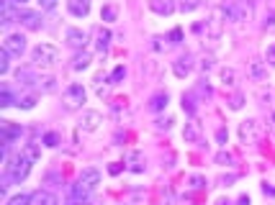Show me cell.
<instances>
[{
  "label": "cell",
  "mask_w": 275,
  "mask_h": 205,
  "mask_svg": "<svg viewBox=\"0 0 275 205\" xmlns=\"http://www.w3.org/2000/svg\"><path fill=\"white\" fill-rule=\"evenodd\" d=\"M224 10V18H229L234 20V23H244V20H250L252 16V8L247 0H227V3L221 5Z\"/></svg>",
  "instance_id": "6da1fadb"
},
{
  "label": "cell",
  "mask_w": 275,
  "mask_h": 205,
  "mask_svg": "<svg viewBox=\"0 0 275 205\" xmlns=\"http://www.w3.org/2000/svg\"><path fill=\"white\" fill-rule=\"evenodd\" d=\"M31 62H34V67H54L57 62H59V49L52 46V44H39L34 51H31Z\"/></svg>",
  "instance_id": "7a4b0ae2"
},
{
  "label": "cell",
  "mask_w": 275,
  "mask_h": 205,
  "mask_svg": "<svg viewBox=\"0 0 275 205\" xmlns=\"http://www.w3.org/2000/svg\"><path fill=\"white\" fill-rule=\"evenodd\" d=\"M85 87L83 85H69L67 90H65V108L67 110H77V108H83V102H85Z\"/></svg>",
  "instance_id": "3957f363"
},
{
  "label": "cell",
  "mask_w": 275,
  "mask_h": 205,
  "mask_svg": "<svg viewBox=\"0 0 275 205\" xmlns=\"http://www.w3.org/2000/svg\"><path fill=\"white\" fill-rule=\"evenodd\" d=\"M260 136H262V123L260 121L250 118V121H244L242 126H239V139H242V144H254Z\"/></svg>",
  "instance_id": "277c9868"
},
{
  "label": "cell",
  "mask_w": 275,
  "mask_h": 205,
  "mask_svg": "<svg viewBox=\"0 0 275 205\" xmlns=\"http://www.w3.org/2000/svg\"><path fill=\"white\" fill-rule=\"evenodd\" d=\"M100 123H103V116H100L98 110H85L83 116H80V131H85V133H95L100 128Z\"/></svg>",
  "instance_id": "5b68a950"
},
{
  "label": "cell",
  "mask_w": 275,
  "mask_h": 205,
  "mask_svg": "<svg viewBox=\"0 0 275 205\" xmlns=\"http://www.w3.org/2000/svg\"><path fill=\"white\" fill-rule=\"evenodd\" d=\"M221 31H224V10L221 8H216L211 13V18L206 20V34H208V39H221Z\"/></svg>",
  "instance_id": "8992f818"
},
{
  "label": "cell",
  "mask_w": 275,
  "mask_h": 205,
  "mask_svg": "<svg viewBox=\"0 0 275 205\" xmlns=\"http://www.w3.org/2000/svg\"><path fill=\"white\" fill-rule=\"evenodd\" d=\"M3 49L8 51L11 57H21L26 51V39L21 34H8L5 41H3Z\"/></svg>",
  "instance_id": "52a82bcc"
},
{
  "label": "cell",
  "mask_w": 275,
  "mask_h": 205,
  "mask_svg": "<svg viewBox=\"0 0 275 205\" xmlns=\"http://www.w3.org/2000/svg\"><path fill=\"white\" fill-rule=\"evenodd\" d=\"M21 133H23V128L16 126V123H11V121H3V123H0V136H3V146H11L13 139H21Z\"/></svg>",
  "instance_id": "ba28073f"
},
{
  "label": "cell",
  "mask_w": 275,
  "mask_h": 205,
  "mask_svg": "<svg viewBox=\"0 0 275 205\" xmlns=\"http://www.w3.org/2000/svg\"><path fill=\"white\" fill-rule=\"evenodd\" d=\"M18 23H23L28 31H39V28H42V16L34 13V10L18 8Z\"/></svg>",
  "instance_id": "9c48e42d"
},
{
  "label": "cell",
  "mask_w": 275,
  "mask_h": 205,
  "mask_svg": "<svg viewBox=\"0 0 275 205\" xmlns=\"http://www.w3.org/2000/svg\"><path fill=\"white\" fill-rule=\"evenodd\" d=\"M83 187H88L90 192H93L98 184H100V172L95 169V167H85L83 172H80V180H77Z\"/></svg>",
  "instance_id": "30bf717a"
},
{
  "label": "cell",
  "mask_w": 275,
  "mask_h": 205,
  "mask_svg": "<svg viewBox=\"0 0 275 205\" xmlns=\"http://www.w3.org/2000/svg\"><path fill=\"white\" fill-rule=\"evenodd\" d=\"M124 164H126V169L134 172V174H141L147 169V162H144V154H141V151H129Z\"/></svg>",
  "instance_id": "8fae6325"
},
{
  "label": "cell",
  "mask_w": 275,
  "mask_h": 205,
  "mask_svg": "<svg viewBox=\"0 0 275 205\" xmlns=\"http://www.w3.org/2000/svg\"><path fill=\"white\" fill-rule=\"evenodd\" d=\"M247 77L252 82H265V80H268V67H265V62L252 59L250 64H247Z\"/></svg>",
  "instance_id": "7c38bea8"
},
{
  "label": "cell",
  "mask_w": 275,
  "mask_h": 205,
  "mask_svg": "<svg viewBox=\"0 0 275 205\" xmlns=\"http://www.w3.org/2000/svg\"><path fill=\"white\" fill-rule=\"evenodd\" d=\"M65 41L72 49H85V44H88V34L83 28H67V34H65Z\"/></svg>",
  "instance_id": "4fadbf2b"
},
{
  "label": "cell",
  "mask_w": 275,
  "mask_h": 205,
  "mask_svg": "<svg viewBox=\"0 0 275 205\" xmlns=\"http://www.w3.org/2000/svg\"><path fill=\"white\" fill-rule=\"evenodd\" d=\"M13 0H0V23L11 26L13 20H18V10H13Z\"/></svg>",
  "instance_id": "5bb4252c"
},
{
  "label": "cell",
  "mask_w": 275,
  "mask_h": 205,
  "mask_svg": "<svg viewBox=\"0 0 275 205\" xmlns=\"http://www.w3.org/2000/svg\"><path fill=\"white\" fill-rule=\"evenodd\" d=\"M16 80H18V85L21 87H36L39 75L34 69H28V67H21V69H16Z\"/></svg>",
  "instance_id": "9a60e30c"
},
{
  "label": "cell",
  "mask_w": 275,
  "mask_h": 205,
  "mask_svg": "<svg viewBox=\"0 0 275 205\" xmlns=\"http://www.w3.org/2000/svg\"><path fill=\"white\" fill-rule=\"evenodd\" d=\"M193 69V57L185 54V57H178L175 62H172V72H175L178 77H188Z\"/></svg>",
  "instance_id": "2e32d148"
},
{
  "label": "cell",
  "mask_w": 275,
  "mask_h": 205,
  "mask_svg": "<svg viewBox=\"0 0 275 205\" xmlns=\"http://www.w3.org/2000/svg\"><path fill=\"white\" fill-rule=\"evenodd\" d=\"M183 139L188 144H201V123L198 121H188L183 128Z\"/></svg>",
  "instance_id": "e0dca14e"
},
{
  "label": "cell",
  "mask_w": 275,
  "mask_h": 205,
  "mask_svg": "<svg viewBox=\"0 0 275 205\" xmlns=\"http://www.w3.org/2000/svg\"><path fill=\"white\" fill-rule=\"evenodd\" d=\"M149 8L160 16H172L175 13V0H149Z\"/></svg>",
  "instance_id": "ac0fdd59"
},
{
  "label": "cell",
  "mask_w": 275,
  "mask_h": 205,
  "mask_svg": "<svg viewBox=\"0 0 275 205\" xmlns=\"http://www.w3.org/2000/svg\"><path fill=\"white\" fill-rule=\"evenodd\" d=\"M67 8H69V13L72 16L85 18L90 13V0H67Z\"/></svg>",
  "instance_id": "d6986e66"
},
{
  "label": "cell",
  "mask_w": 275,
  "mask_h": 205,
  "mask_svg": "<svg viewBox=\"0 0 275 205\" xmlns=\"http://www.w3.org/2000/svg\"><path fill=\"white\" fill-rule=\"evenodd\" d=\"M69 200H75L77 205H83V203H88L90 200V190L88 187H83V184H72V187H69Z\"/></svg>",
  "instance_id": "ffe728a7"
},
{
  "label": "cell",
  "mask_w": 275,
  "mask_h": 205,
  "mask_svg": "<svg viewBox=\"0 0 275 205\" xmlns=\"http://www.w3.org/2000/svg\"><path fill=\"white\" fill-rule=\"evenodd\" d=\"M111 39H114V36H111V31H108V28H103V26H100V28L95 31V46H98V51H100V54H103V51L111 46Z\"/></svg>",
  "instance_id": "44dd1931"
},
{
  "label": "cell",
  "mask_w": 275,
  "mask_h": 205,
  "mask_svg": "<svg viewBox=\"0 0 275 205\" xmlns=\"http://www.w3.org/2000/svg\"><path fill=\"white\" fill-rule=\"evenodd\" d=\"M21 154H23V157L31 162V164H36L39 157H42V149H39V144L31 141V144H23V146H21Z\"/></svg>",
  "instance_id": "7402d4cb"
},
{
  "label": "cell",
  "mask_w": 275,
  "mask_h": 205,
  "mask_svg": "<svg viewBox=\"0 0 275 205\" xmlns=\"http://www.w3.org/2000/svg\"><path fill=\"white\" fill-rule=\"evenodd\" d=\"M28 205H54V198L46 190H36V192H31V200H28Z\"/></svg>",
  "instance_id": "603a6c76"
},
{
  "label": "cell",
  "mask_w": 275,
  "mask_h": 205,
  "mask_svg": "<svg viewBox=\"0 0 275 205\" xmlns=\"http://www.w3.org/2000/svg\"><path fill=\"white\" fill-rule=\"evenodd\" d=\"M167 92H157V95H152V100H149V110H155V113H160V110H165L167 108Z\"/></svg>",
  "instance_id": "cb8c5ba5"
},
{
  "label": "cell",
  "mask_w": 275,
  "mask_h": 205,
  "mask_svg": "<svg viewBox=\"0 0 275 205\" xmlns=\"http://www.w3.org/2000/svg\"><path fill=\"white\" fill-rule=\"evenodd\" d=\"M36 90H42V92H54V90H57V80H54L52 75H46V77H42V75H39Z\"/></svg>",
  "instance_id": "d4e9b609"
},
{
  "label": "cell",
  "mask_w": 275,
  "mask_h": 205,
  "mask_svg": "<svg viewBox=\"0 0 275 205\" xmlns=\"http://www.w3.org/2000/svg\"><path fill=\"white\" fill-rule=\"evenodd\" d=\"M90 59H93V57H90V51H77V54H75V59H72V69H85L88 64H90Z\"/></svg>",
  "instance_id": "484cf974"
},
{
  "label": "cell",
  "mask_w": 275,
  "mask_h": 205,
  "mask_svg": "<svg viewBox=\"0 0 275 205\" xmlns=\"http://www.w3.org/2000/svg\"><path fill=\"white\" fill-rule=\"evenodd\" d=\"M221 85L224 87H234V85H237V72H234L231 67H224L221 69Z\"/></svg>",
  "instance_id": "4316f807"
},
{
  "label": "cell",
  "mask_w": 275,
  "mask_h": 205,
  "mask_svg": "<svg viewBox=\"0 0 275 205\" xmlns=\"http://www.w3.org/2000/svg\"><path fill=\"white\" fill-rule=\"evenodd\" d=\"M160 205H175V192H172V187H162L160 190Z\"/></svg>",
  "instance_id": "83f0119b"
},
{
  "label": "cell",
  "mask_w": 275,
  "mask_h": 205,
  "mask_svg": "<svg viewBox=\"0 0 275 205\" xmlns=\"http://www.w3.org/2000/svg\"><path fill=\"white\" fill-rule=\"evenodd\" d=\"M183 110H188L190 116L196 113V92H188V95H183Z\"/></svg>",
  "instance_id": "f1b7e54d"
},
{
  "label": "cell",
  "mask_w": 275,
  "mask_h": 205,
  "mask_svg": "<svg viewBox=\"0 0 275 205\" xmlns=\"http://www.w3.org/2000/svg\"><path fill=\"white\" fill-rule=\"evenodd\" d=\"M0 105H3V108H11L13 105V95H11V90H8L5 85L0 87Z\"/></svg>",
  "instance_id": "f546056e"
},
{
  "label": "cell",
  "mask_w": 275,
  "mask_h": 205,
  "mask_svg": "<svg viewBox=\"0 0 275 205\" xmlns=\"http://www.w3.org/2000/svg\"><path fill=\"white\" fill-rule=\"evenodd\" d=\"M196 95H198V98H211V85H208V80H206V77H203V80L198 82Z\"/></svg>",
  "instance_id": "4dcf8cb0"
},
{
  "label": "cell",
  "mask_w": 275,
  "mask_h": 205,
  "mask_svg": "<svg viewBox=\"0 0 275 205\" xmlns=\"http://www.w3.org/2000/svg\"><path fill=\"white\" fill-rule=\"evenodd\" d=\"M18 108H23V110H31L34 105H36V95H26V98H18V102H16Z\"/></svg>",
  "instance_id": "1f68e13d"
},
{
  "label": "cell",
  "mask_w": 275,
  "mask_h": 205,
  "mask_svg": "<svg viewBox=\"0 0 275 205\" xmlns=\"http://www.w3.org/2000/svg\"><path fill=\"white\" fill-rule=\"evenodd\" d=\"M8 59H11V54L3 49V51H0V75H8V69H11V62H8Z\"/></svg>",
  "instance_id": "d6a6232c"
},
{
  "label": "cell",
  "mask_w": 275,
  "mask_h": 205,
  "mask_svg": "<svg viewBox=\"0 0 275 205\" xmlns=\"http://www.w3.org/2000/svg\"><path fill=\"white\" fill-rule=\"evenodd\" d=\"M206 177H201V174H193V177H190V187L193 190H206Z\"/></svg>",
  "instance_id": "836d02e7"
},
{
  "label": "cell",
  "mask_w": 275,
  "mask_h": 205,
  "mask_svg": "<svg viewBox=\"0 0 275 205\" xmlns=\"http://www.w3.org/2000/svg\"><path fill=\"white\" fill-rule=\"evenodd\" d=\"M242 105H244V95H242V92H234L231 100H229V108H231V110H239Z\"/></svg>",
  "instance_id": "e575fe53"
},
{
  "label": "cell",
  "mask_w": 275,
  "mask_h": 205,
  "mask_svg": "<svg viewBox=\"0 0 275 205\" xmlns=\"http://www.w3.org/2000/svg\"><path fill=\"white\" fill-rule=\"evenodd\" d=\"M201 5V0H180V10L183 13H190V10H196Z\"/></svg>",
  "instance_id": "d590c367"
},
{
  "label": "cell",
  "mask_w": 275,
  "mask_h": 205,
  "mask_svg": "<svg viewBox=\"0 0 275 205\" xmlns=\"http://www.w3.org/2000/svg\"><path fill=\"white\" fill-rule=\"evenodd\" d=\"M100 18H103V20H116V5H103Z\"/></svg>",
  "instance_id": "8d00e7d4"
},
{
  "label": "cell",
  "mask_w": 275,
  "mask_h": 205,
  "mask_svg": "<svg viewBox=\"0 0 275 205\" xmlns=\"http://www.w3.org/2000/svg\"><path fill=\"white\" fill-rule=\"evenodd\" d=\"M44 144H46V146H59V133H54V131H49L46 133V136H44Z\"/></svg>",
  "instance_id": "74e56055"
},
{
  "label": "cell",
  "mask_w": 275,
  "mask_h": 205,
  "mask_svg": "<svg viewBox=\"0 0 275 205\" xmlns=\"http://www.w3.org/2000/svg\"><path fill=\"white\" fill-rule=\"evenodd\" d=\"M213 64H216V59H213L211 54L201 59V69H203V72H211V69H213Z\"/></svg>",
  "instance_id": "f35d334b"
},
{
  "label": "cell",
  "mask_w": 275,
  "mask_h": 205,
  "mask_svg": "<svg viewBox=\"0 0 275 205\" xmlns=\"http://www.w3.org/2000/svg\"><path fill=\"white\" fill-rule=\"evenodd\" d=\"M28 200H31V195H16L8 200V205H28Z\"/></svg>",
  "instance_id": "ab89813d"
},
{
  "label": "cell",
  "mask_w": 275,
  "mask_h": 205,
  "mask_svg": "<svg viewBox=\"0 0 275 205\" xmlns=\"http://www.w3.org/2000/svg\"><path fill=\"white\" fill-rule=\"evenodd\" d=\"M172 126V118H160V121H155V128L157 131H167Z\"/></svg>",
  "instance_id": "60d3db41"
},
{
  "label": "cell",
  "mask_w": 275,
  "mask_h": 205,
  "mask_svg": "<svg viewBox=\"0 0 275 205\" xmlns=\"http://www.w3.org/2000/svg\"><path fill=\"white\" fill-rule=\"evenodd\" d=\"M124 77H126V69H124V67H116V69H114V75H111V82L116 85V82H118V80H124Z\"/></svg>",
  "instance_id": "b9f144b4"
},
{
  "label": "cell",
  "mask_w": 275,
  "mask_h": 205,
  "mask_svg": "<svg viewBox=\"0 0 275 205\" xmlns=\"http://www.w3.org/2000/svg\"><path fill=\"white\" fill-rule=\"evenodd\" d=\"M216 164H231V154L229 151H219L216 154Z\"/></svg>",
  "instance_id": "7bdbcfd3"
},
{
  "label": "cell",
  "mask_w": 275,
  "mask_h": 205,
  "mask_svg": "<svg viewBox=\"0 0 275 205\" xmlns=\"http://www.w3.org/2000/svg\"><path fill=\"white\" fill-rule=\"evenodd\" d=\"M265 59H268V64H273V67H275V41L268 46V51H265Z\"/></svg>",
  "instance_id": "ee69618b"
},
{
  "label": "cell",
  "mask_w": 275,
  "mask_h": 205,
  "mask_svg": "<svg viewBox=\"0 0 275 205\" xmlns=\"http://www.w3.org/2000/svg\"><path fill=\"white\" fill-rule=\"evenodd\" d=\"M262 26H265V28H273V26H275V13H273V10H270V13H265Z\"/></svg>",
  "instance_id": "f6af8a7d"
},
{
  "label": "cell",
  "mask_w": 275,
  "mask_h": 205,
  "mask_svg": "<svg viewBox=\"0 0 275 205\" xmlns=\"http://www.w3.org/2000/svg\"><path fill=\"white\" fill-rule=\"evenodd\" d=\"M57 3H59V0H39V5H42L44 10H52V8H57Z\"/></svg>",
  "instance_id": "bcb514c9"
},
{
  "label": "cell",
  "mask_w": 275,
  "mask_h": 205,
  "mask_svg": "<svg viewBox=\"0 0 275 205\" xmlns=\"http://www.w3.org/2000/svg\"><path fill=\"white\" fill-rule=\"evenodd\" d=\"M234 180H237V174H224V177H221V180H219V182H221V184H224V187H227V184H231V182H234Z\"/></svg>",
  "instance_id": "7dc6e473"
},
{
  "label": "cell",
  "mask_w": 275,
  "mask_h": 205,
  "mask_svg": "<svg viewBox=\"0 0 275 205\" xmlns=\"http://www.w3.org/2000/svg\"><path fill=\"white\" fill-rule=\"evenodd\" d=\"M170 39H172V44H180V39H183V34H180V28H175L170 34Z\"/></svg>",
  "instance_id": "c3c4849f"
},
{
  "label": "cell",
  "mask_w": 275,
  "mask_h": 205,
  "mask_svg": "<svg viewBox=\"0 0 275 205\" xmlns=\"http://www.w3.org/2000/svg\"><path fill=\"white\" fill-rule=\"evenodd\" d=\"M108 172H111V174H118V172H121V164H111Z\"/></svg>",
  "instance_id": "681fc988"
},
{
  "label": "cell",
  "mask_w": 275,
  "mask_h": 205,
  "mask_svg": "<svg viewBox=\"0 0 275 205\" xmlns=\"http://www.w3.org/2000/svg\"><path fill=\"white\" fill-rule=\"evenodd\" d=\"M216 139H219V141H221V144H224V141H227V131H224V128H221V131H219V133H216Z\"/></svg>",
  "instance_id": "f907efd6"
},
{
  "label": "cell",
  "mask_w": 275,
  "mask_h": 205,
  "mask_svg": "<svg viewBox=\"0 0 275 205\" xmlns=\"http://www.w3.org/2000/svg\"><path fill=\"white\" fill-rule=\"evenodd\" d=\"M262 190H265V195H270V198H275V187H268V184H265Z\"/></svg>",
  "instance_id": "816d5d0a"
},
{
  "label": "cell",
  "mask_w": 275,
  "mask_h": 205,
  "mask_svg": "<svg viewBox=\"0 0 275 205\" xmlns=\"http://www.w3.org/2000/svg\"><path fill=\"white\" fill-rule=\"evenodd\" d=\"M216 205H234L231 200H227V198H221V200H216Z\"/></svg>",
  "instance_id": "f5cc1de1"
},
{
  "label": "cell",
  "mask_w": 275,
  "mask_h": 205,
  "mask_svg": "<svg viewBox=\"0 0 275 205\" xmlns=\"http://www.w3.org/2000/svg\"><path fill=\"white\" fill-rule=\"evenodd\" d=\"M239 205H250V198L244 195V198H239Z\"/></svg>",
  "instance_id": "db71d44e"
},
{
  "label": "cell",
  "mask_w": 275,
  "mask_h": 205,
  "mask_svg": "<svg viewBox=\"0 0 275 205\" xmlns=\"http://www.w3.org/2000/svg\"><path fill=\"white\" fill-rule=\"evenodd\" d=\"M270 128H273V133H275V113L270 116Z\"/></svg>",
  "instance_id": "11a10c76"
},
{
  "label": "cell",
  "mask_w": 275,
  "mask_h": 205,
  "mask_svg": "<svg viewBox=\"0 0 275 205\" xmlns=\"http://www.w3.org/2000/svg\"><path fill=\"white\" fill-rule=\"evenodd\" d=\"M13 3H16V5H18V8H21V5H23V3H28V0H13Z\"/></svg>",
  "instance_id": "9f6ffc18"
}]
</instances>
